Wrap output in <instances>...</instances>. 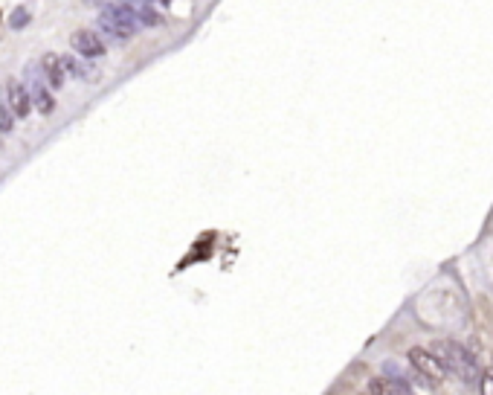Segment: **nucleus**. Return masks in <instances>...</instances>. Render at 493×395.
Here are the masks:
<instances>
[{
  "instance_id": "20e7f679",
  "label": "nucleus",
  "mask_w": 493,
  "mask_h": 395,
  "mask_svg": "<svg viewBox=\"0 0 493 395\" xmlns=\"http://www.w3.org/2000/svg\"><path fill=\"white\" fill-rule=\"evenodd\" d=\"M73 49H76L79 56L84 58H99V56H105L108 53V47L102 41V35L93 32V29H79V32H73V38H70Z\"/></svg>"
},
{
  "instance_id": "4468645a",
  "label": "nucleus",
  "mask_w": 493,
  "mask_h": 395,
  "mask_svg": "<svg viewBox=\"0 0 493 395\" xmlns=\"http://www.w3.org/2000/svg\"><path fill=\"white\" fill-rule=\"evenodd\" d=\"M157 3H168V0H157Z\"/></svg>"
},
{
  "instance_id": "9b49d317",
  "label": "nucleus",
  "mask_w": 493,
  "mask_h": 395,
  "mask_svg": "<svg viewBox=\"0 0 493 395\" xmlns=\"http://www.w3.org/2000/svg\"><path fill=\"white\" fill-rule=\"evenodd\" d=\"M64 67H67V70L73 73V76H81V79H84V76H88V73H90V70H84V67L79 64L76 58H70V56H64Z\"/></svg>"
},
{
  "instance_id": "7ed1b4c3",
  "label": "nucleus",
  "mask_w": 493,
  "mask_h": 395,
  "mask_svg": "<svg viewBox=\"0 0 493 395\" xmlns=\"http://www.w3.org/2000/svg\"><path fill=\"white\" fill-rule=\"evenodd\" d=\"M409 363L415 366L418 378L424 381V387H438L444 378H447V369L441 366V361L435 357L433 349H421V346H415L409 349Z\"/></svg>"
},
{
  "instance_id": "9d476101",
  "label": "nucleus",
  "mask_w": 493,
  "mask_h": 395,
  "mask_svg": "<svg viewBox=\"0 0 493 395\" xmlns=\"http://www.w3.org/2000/svg\"><path fill=\"white\" fill-rule=\"evenodd\" d=\"M12 125H15V119H12V108H0V131L9 134Z\"/></svg>"
},
{
  "instance_id": "f8f14e48",
  "label": "nucleus",
  "mask_w": 493,
  "mask_h": 395,
  "mask_svg": "<svg viewBox=\"0 0 493 395\" xmlns=\"http://www.w3.org/2000/svg\"><path fill=\"white\" fill-rule=\"evenodd\" d=\"M479 381H482V392H485V395H493V372H485Z\"/></svg>"
},
{
  "instance_id": "f03ea898",
  "label": "nucleus",
  "mask_w": 493,
  "mask_h": 395,
  "mask_svg": "<svg viewBox=\"0 0 493 395\" xmlns=\"http://www.w3.org/2000/svg\"><path fill=\"white\" fill-rule=\"evenodd\" d=\"M99 27H102L108 35H114V38L125 41V38H131V35L137 32L140 18L128 3H110L102 12V18H99Z\"/></svg>"
},
{
  "instance_id": "423d86ee",
  "label": "nucleus",
  "mask_w": 493,
  "mask_h": 395,
  "mask_svg": "<svg viewBox=\"0 0 493 395\" xmlns=\"http://www.w3.org/2000/svg\"><path fill=\"white\" fill-rule=\"evenodd\" d=\"M368 392H375V395H394V392H412L409 387V381H401V378H389V375H377L368 381Z\"/></svg>"
},
{
  "instance_id": "1a4fd4ad",
  "label": "nucleus",
  "mask_w": 493,
  "mask_h": 395,
  "mask_svg": "<svg viewBox=\"0 0 493 395\" xmlns=\"http://www.w3.org/2000/svg\"><path fill=\"white\" fill-rule=\"evenodd\" d=\"M383 375H389V378H401V381L409 378V375H406V369H403V363H398V361H386V363H383Z\"/></svg>"
},
{
  "instance_id": "6e6552de",
  "label": "nucleus",
  "mask_w": 493,
  "mask_h": 395,
  "mask_svg": "<svg viewBox=\"0 0 493 395\" xmlns=\"http://www.w3.org/2000/svg\"><path fill=\"white\" fill-rule=\"evenodd\" d=\"M32 102L38 105L41 114H49V110L55 108V99L49 96V91H47V88H35V91H32Z\"/></svg>"
},
{
  "instance_id": "f257e3e1",
  "label": "nucleus",
  "mask_w": 493,
  "mask_h": 395,
  "mask_svg": "<svg viewBox=\"0 0 493 395\" xmlns=\"http://www.w3.org/2000/svg\"><path fill=\"white\" fill-rule=\"evenodd\" d=\"M429 349L435 352V357L441 361V366L447 369V375L464 381V384H476L482 378V369H479V361L473 357V352H467L462 343L453 340H435Z\"/></svg>"
},
{
  "instance_id": "39448f33",
  "label": "nucleus",
  "mask_w": 493,
  "mask_h": 395,
  "mask_svg": "<svg viewBox=\"0 0 493 395\" xmlns=\"http://www.w3.org/2000/svg\"><path fill=\"white\" fill-rule=\"evenodd\" d=\"M6 102H9L12 114H15L18 119L29 117V110H32V96L27 93V88H23V84L9 82V88H6Z\"/></svg>"
},
{
  "instance_id": "ddd939ff",
  "label": "nucleus",
  "mask_w": 493,
  "mask_h": 395,
  "mask_svg": "<svg viewBox=\"0 0 493 395\" xmlns=\"http://www.w3.org/2000/svg\"><path fill=\"white\" fill-rule=\"evenodd\" d=\"M27 21V12H18V15H12V27H15V23H23Z\"/></svg>"
},
{
  "instance_id": "0eeeda50",
  "label": "nucleus",
  "mask_w": 493,
  "mask_h": 395,
  "mask_svg": "<svg viewBox=\"0 0 493 395\" xmlns=\"http://www.w3.org/2000/svg\"><path fill=\"white\" fill-rule=\"evenodd\" d=\"M41 67H44V76H47V82L53 84V88H61L64 84V58L61 56H55V53H47L44 58H41Z\"/></svg>"
}]
</instances>
